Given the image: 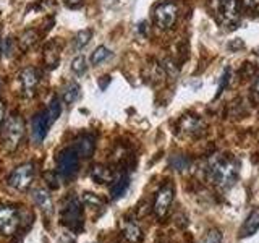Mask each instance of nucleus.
<instances>
[{
	"label": "nucleus",
	"mask_w": 259,
	"mask_h": 243,
	"mask_svg": "<svg viewBox=\"0 0 259 243\" xmlns=\"http://www.w3.org/2000/svg\"><path fill=\"white\" fill-rule=\"evenodd\" d=\"M207 172L210 180H212L219 188H229L235 183L238 177V164L233 159L227 156H217L210 159Z\"/></svg>",
	"instance_id": "obj_1"
},
{
	"label": "nucleus",
	"mask_w": 259,
	"mask_h": 243,
	"mask_svg": "<svg viewBox=\"0 0 259 243\" xmlns=\"http://www.w3.org/2000/svg\"><path fill=\"white\" fill-rule=\"evenodd\" d=\"M24 132H26V130H24L23 118L16 112H13L12 115L4 122L2 132H0V135H2L4 149L8 152H15L20 148V144L23 143Z\"/></svg>",
	"instance_id": "obj_2"
},
{
	"label": "nucleus",
	"mask_w": 259,
	"mask_h": 243,
	"mask_svg": "<svg viewBox=\"0 0 259 243\" xmlns=\"http://www.w3.org/2000/svg\"><path fill=\"white\" fill-rule=\"evenodd\" d=\"M36 177V166L32 162H26L16 167L8 177V185L16 191H26L32 185V180Z\"/></svg>",
	"instance_id": "obj_3"
},
{
	"label": "nucleus",
	"mask_w": 259,
	"mask_h": 243,
	"mask_svg": "<svg viewBox=\"0 0 259 243\" xmlns=\"http://www.w3.org/2000/svg\"><path fill=\"white\" fill-rule=\"evenodd\" d=\"M62 222L73 232L83 229V205L78 198L71 196L65 202V208L62 211Z\"/></svg>",
	"instance_id": "obj_4"
},
{
	"label": "nucleus",
	"mask_w": 259,
	"mask_h": 243,
	"mask_svg": "<svg viewBox=\"0 0 259 243\" xmlns=\"http://www.w3.org/2000/svg\"><path fill=\"white\" fill-rule=\"evenodd\" d=\"M178 16V7L174 2H162L154 8V23L159 29H170Z\"/></svg>",
	"instance_id": "obj_5"
},
{
	"label": "nucleus",
	"mask_w": 259,
	"mask_h": 243,
	"mask_svg": "<svg viewBox=\"0 0 259 243\" xmlns=\"http://www.w3.org/2000/svg\"><path fill=\"white\" fill-rule=\"evenodd\" d=\"M78 167H79V154L76 152L75 148L63 149L59 154V157H57V169H59V174L65 178L75 175Z\"/></svg>",
	"instance_id": "obj_6"
},
{
	"label": "nucleus",
	"mask_w": 259,
	"mask_h": 243,
	"mask_svg": "<svg viewBox=\"0 0 259 243\" xmlns=\"http://www.w3.org/2000/svg\"><path fill=\"white\" fill-rule=\"evenodd\" d=\"M39 81H40V73L34 67H26L20 73L21 94L26 97V99L34 97V94L37 91V86H39Z\"/></svg>",
	"instance_id": "obj_7"
},
{
	"label": "nucleus",
	"mask_w": 259,
	"mask_h": 243,
	"mask_svg": "<svg viewBox=\"0 0 259 243\" xmlns=\"http://www.w3.org/2000/svg\"><path fill=\"white\" fill-rule=\"evenodd\" d=\"M174 186L170 183H165L162 188L157 191L156 194V199H154V214H156L159 219H164L168 214V209L172 206V201H174Z\"/></svg>",
	"instance_id": "obj_8"
},
{
	"label": "nucleus",
	"mask_w": 259,
	"mask_h": 243,
	"mask_svg": "<svg viewBox=\"0 0 259 243\" xmlns=\"http://www.w3.org/2000/svg\"><path fill=\"white\" fill-rule=\"evenodd\" d=\"M20 211L15 206H0V233L12 235L20 225Z\"/></svg>",
	"instance_id": "obj_9"
},
{
	"label": "nucleus",
	"mask_w": 259,
	"mask_h": 243,
	"mask_svg": "<svg viewBox=\"0 0 259 243\" xmlns=\"http://www.w3.org/2000/svg\"><path fill=\"white\" fill-rule=\"evenodd\" d=\"M49 124L47 120V115L46 112H40L37 115L32 117V122H31V138H32V143L34 144H40L44 141V138L49 132Z\"/></svg>",
	"instance_id": "obj_10"
},
{
	"label": "nucleus",
	"mask_w": 259,
	"mask_h": 243,
	"mask_svg": "<svg viewBox=\"0 0 259 243\" xmlns=\"http://www.w3.org/2000/svg\"><path fill=\"white\" fill-rule=\"evenodd\" d=\"M221 18L225 24H237L240 20L238 0H221Z\"/></svg>",
	"instance_id": "obj_11"
},
{
	"label": "nucleus",
	"mask_w": 259,
	"mask_h": 243,
	"mask_svg": "<svg viewBox=\"0 0 259 243\" xmlns=\"http://www.w3.org/2000/svg\"><path fill=\"white\" fill-rule=\"evenodd\" d=\"M60 52H62V46L57 39L49 40L44 47V62H46V67L54 70L57 65L60 62Z\"/></svg>",
	"instance_id": "obj_12"
},
{
	"label": "nucleus",
	"mask_w": 259,
	"mask_h": 243,
	"mask_svg": "<svg viewBox=\"0 0 259 243\" xmlns=\"http://www.w3.org/2000/svg\"><path fill=\"white\" fill-rule=\"evenodd\" d=\"M257 230H259V208L251 211L248 217L245 219V222H243L240 229V238L253 237Z\"/></svg>",
	"instance_id": "obj_13"
},
{
	"label": "nucleus",
	"mask_w": 259,
	"mask_h": 243,
	"mask_svg": "<svg viewBox=\"0 0 259 243\" xmlns=\"http://www.w3.org/2000/svg\"><path fill=\"white\" fill-rule=\"evenodd\" d=\"M75 149L79 154V157L89 159L94 154L96 149V140L93 135H83L78 138V141L75 144Z\"/></svg>",
	"instance_id": "obj_14"
},
{
	"label": "nucleus",
	"mask_w": 259,
	"mask_h": 243,
	"mask_svg": "<svg viewBox=\"0 0 259 243\" xmlns=\"http://www.w3.org/2000/svg\"><path fill=\"white\" fill-rule=\"evenodd\" d=\"M121 235L130 243H140L143 240V232L140 229V225L133 221H125L121 224Z\"/></svg>",
	"instance_id": "obj_15"
},
{
	"label": "nucleus",
	"mask_w": 259,
	"mask_h": 243,
	"mask_svg": "<svg viewBox=\"0 0 259 243\" xmlns=\"http://www.w3.org/2000/svg\"><path fill=\"white\" fill-rule=\"evenodd\" d=\"M180 128L183 130V133L196 136V135H201L202 130H204V122L198 118L196 115H188L180 122Z\"/></svg>",
	"instance_id": "obj_16"
},
{
	"label": "nucleus",
	"mask_w": 259,
	"mask_h": 243,
	"mask_svg": "<svg viewBox=\"0 0 259 243\" xmlns=\"http://www.w3.org/2000/svg\"><path fill=\"white\" fill-rule=\"evenodd\" d=\"M32 201H34L36 205L44 211V213L52 214V211H54V202H52V198H51V194H49L47 190L37 188V190L32 191Z\"/></svg>",
	"instance_id": "obj_17"
},
{
	"label": "nucleus",
	"mask_w": 259,
	"mask_h": 243,
	"mask_svg": "<svg viewBox=\"0 0 259 243\" xmlns=\"http://www.w3.org/2000/svg\"><path fill=\"white\" fill-rule=\"evenodd\" d=\"M79 93H81V88L76 81H68V83L62 88V101L65 104H73L79 97Z\"/></svg>",
	"instance_id": "obj_18"
},
{
	"label": "nucleus",
	"mask_w": 259,
	"mask_h": 243,
	"mask_svg": "<svg viewBox=\"0 0 259 243\" xmlns=\"http://www.w3.org/2000/svg\"><path fill=\"white\" fill-rule=\"evenodd\" d=\"M39 40V32L34 29H26L21 32V36L18 39V47L21 51H29L31 47H34Z\"/></svg>",
	"instance_id": "obj_19"
},
{
	"label": "nucleus",
	"mask_w": 259,
	"mask_h": 243,
	"mask_svg": "<svg viewBox=\"0 0 259 243\" xmlns=\"http://www.w3.org/2000/svg\"><path fill=\"white\" fill-rule=\"evenodd\" d=\"M130 186V178L128 175H120L117 177V180H113L112 186H110V196L112 198H120L121 194H125V191Z\"/></svg>",
	"instance_id": "obj_20"
},
{
	"label": "nucleus",
	"mask_w": 259,
	"mask_h": 243,
	"mask_svg": "<svg viewBox=\"0 0 259 243\" xmlns=\"http://www.w3.org/2000/svg\"><path fill=\"white\" fill-rule=\"evenodd\" d=\"M91 177L97 183H105V182H112L113 178V172L109 167H104V166H96L91 170Z\"/></svg>",
	"instance_id": "obj_21"
},
{
	"label": "nucleus",
	"mask_w": 259,
	"mask_h": 243,
	"mask_svg": "<svg viewBox=\"0 0 259 243\" xmlns=\"http://www.w3.org/2000/svg\"><path fill=\"white\" fill-rule=\"evenodd\" d=\"M60 113H62V104H60V99L59 97H54V99L49 102L47 105V110H46V115H47V120H49V124H54V122L60 117Z\"/></svg>",
	"instance_id": "obj_22"
},
{
	"label": "nucleus",
	"mask_w": 259,
	"mask_h": 243,
	"mask_svg": "<svg viewBox=\"0 0 259 243\" xmlns=\"http://www.w3.org/2000/svg\"><path fill=\"white\" fill-rule=\"evenodd\" d=\"M93 37V31L91 29H81L75 34V39H73V44H75V49L81 51L83 47H86L89 44V40Z\"/></svg>",
	"instance_id": "obj_23"
},
{
	"label": "nucleus",
	"mask_w": 259,
	"mask_h": 243,
	"mask_svg": "<svg viewBox=\"0 0 259 243\" xmlns=\"http://www.w3.org/2000/svg\"><path fill=\"white\" fill-rule=\"evenodd\" d=\"M110 55H112V52L109 51L107 47H105V46H99V47H97L96 51L93 52V55H91V62H93V65H101L102 62L107 60Z\"/></svg>",
	"instance_id": "obj_24"
},
{
	"label": "nucleus",
	"mask_w": 259,
	"mask_h": 243,
	"mask_svg": "<svg viewBox=\"0 0 259 243\" xmlns=\"http://www.w3.org/2000/svg\"><path fill=\"white\" fill-rule=\"evenodd\" d=\"M86 68H88V62L83 55L73 59V62H71V71L73 73H76V75H83V73L86 71Z\"/></svg>",
	"instance_id": "obj_25"
},
{
	"label": "nucleus",
	"mask_w": 259,
	"mask_h": 243,
	"mask_svg": "<svg viewBox=\"0 0 259 243\" xmlns=\"http://www.w3.org/2000/svg\"><path fill=\"white\" fill-rule=\"evenodd\" d=\"M190 166V160L188 157H185V156H174L172 159H170V167L175 169V170H185V169H188Z\"/></svg>",
	"instance_id": "obj_26"
},
{
	"label": "nucleus",
	"mask_w": 259,
	"mask_h": 243,
	"mask_svg": "<svg viewBox=\"0 0 259 243\" xmlns=\"http://www.w3.org/2000/svg\"><path fill=\"white\" fill-rule=\"evenodd\" d=\"M83 202H84L86 208H97L102 201L97 198L94 193H84L83 194Z\"/></svg>",
	"instance_id": "obj_27"
},
{
	"label": "nucleus",
	"mask_w": 259,
	"mask_h": 243,
	"mask_svg": "<svg viewBox=\"0 0 259 243\" xmlns=\"http://www.w3.org/2000/svg\"><path fill=\"white\" fill-rule=\"evenodd\" d=\"M202 243H222V232L221 230H209Z\"/></svg>",
	"instance_id": "obj_28"
},
{
	"label": "nucleus",
	"mask_w": 259,
	"mask_h": 243,
	"mask_svg": "<svg viewBox=\"0 0 259 243\" xmlns=\"http://www.w3.org/2000/svg\"><path fill=\"white\" fill-rule=\"evenodd\" d=\"M229 81H230V68H225L224 70V75H222V79H221V85H219V89H217V94L215 97H219L222 93H224V89L225 86L229 85Z\"/></svg>",
	"instance_id": "obj_29"
},
{
	"label": "nucleus",
	"mask_w": 259,
	"mask_h": 243,
	"mask_svg": "<svg viewBox=\"0 0 259 243\" xmlns=\"http://www.w3.org/2000/svg\"><path fill=\"white\" fill-rule=\"evenodd\" d=\"M4 122H5V104L2 99H0V132H2Z\"/></svg>",
	"instance_id": "obj_30"
},
{
	"label": "nucleus",
	"mask_w": 259,
	"mask_h": 243,
	"mask_svg": "<svg viewBox=\"0 0 259 243\" xmlns=\"http://www.w3.org/2000/svg\"><path fill=\"white\" fill-rule=\"evenodd\" d=\"M65 4H67L70 8H79L84 4V0H65Z\"/></svg>",
	"instance_id": "obj_31"
},
{
	"label": "nucleus",
	"mask_w": 259,
	"mask_h": 243,
	"mask_svg": "<svg viewBox=\"0 0 259 243\" xmlns=\"http://www.w3.org/2000/svg\"><path fill=\"white\" fill-rule=\"evenodd\" d=\"M5 51H7L5 52L7 57H12L13 55V40L12 39H8L7 43H5Z\"/></svg>",
	"instance_id": "obj_32"
},
{
	"label": "nucleus",
	"mask_w": 259,
	"mask_h": 243,
	"mask_svg": "<svg viewBox=\"0 0 259 243\" xmlns=\"http://www.w3.org/2000/svg\"><path fill=\"white\" fill-rule=\"evenodd\" d=\"M253 96H254V99L259 101V75L254 81V86H253Z\"/></svg>",
	"instance_id": "obj_33"
},
{
	"label": "nucleus",
	"mask_w": 259,
	"mask_h": 243,
	"mask_svg": "<svg viewBox=\"0 0 259 243\" xmlns=\"http://www.w3.org/2000/svg\"><path fill=\"white\" fill-rule=\"evenodd\" d=\"M243 5L246 8H256L259 5V0H243Z\"/></svg>",
	"instance_id": "obj_34"
},
{
	"label": "nucleus",
	"mask_w": 259,
	"mask_h": 243,
	"mask_svg": "<svg viewBox=\"0 0 259 243\" xmlns=\"http://www.w3.org/2000/svg\"><path fill=\"white\" fill-rule=\"evenodd\" d=\"M0 52H2V39H0Z\"/></svg>",
	"instance_id": "obj_35"
},
{
	"label": "nucleus",
	"mask_w": 259,
	"mask_h": 243,
	"mask_svg": "<svg viewBox=\"0 0 259 243\" xmlns=\"http://www.w3.org/2000/svg\"><path fill=\"white\" fill-rule=\"evenodd\" d=\"M219 2H221V0H219Z\"/></svg>",
	"instance_id": "obj_36"
}]
</instances>
